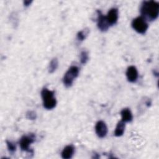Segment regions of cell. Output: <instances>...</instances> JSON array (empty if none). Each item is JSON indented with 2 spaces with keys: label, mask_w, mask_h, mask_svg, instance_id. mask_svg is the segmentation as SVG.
<instances>
[{
  "label": "cell",
  "mask_w": 159,
  "mask_h": 159,
  "mask_svg": "<svg viewBox=\"0 0 159 159\" xmlns=\"http://www.w3.org/2000/svg\"><path fill=\"white\" fill-rule=\"evenodd\" d=\"M141 16L145 20H155L159 14V3L155 1H144L140 9Z\"/></svg>",
  "instance_id": "1"
},
{
  "label": "cell",
  "mask_w": 159,
  "mask_h": 159,
  "mask_svg": "<svg viewBox=\"0 0 159 159\" xmlns=\"http://www.w3.org/2000/svg\"><path fill=\"white\" fill-rule=\"evenodd\" d=\"M41 96L44 108L48 110L53 109L57 105V100L54 97V91L43 88L41 91Z\"/></svg>",
  "instance_id": "2"
},
{
  "label": "cell",
  "mask_w": 159,
  "mask_h": 159,
  "mask_svg": "<svg viewBox=\"0 0 159 159\" xmlns=\"http://www.w3.org/2000/svg\"><path fill=\"white\" fill-rule=\"evenodd\" d=\"M79 68L76 66L73 65L69 68V69L64 75L63 78V84L66 87L68 88L72 85L75 79L78 77L79 75Z\"/></svg>",
  "instance_id": "3"
},
{
  "label": "cell",
  "mask_w": 159,
  "mask_h": 159,
  "mask_svg": "<svg viewBox=\"0 0 159 159\" xmlns=\"http://www.w3.org/2000/svg\"><path fill=\"white\" fill-rule=\"evenodd\" d=\"M131 25L132 28L137 32L141 34H144L148 28L147 21L142 16H139L134 19Z\"/></svg>",
  "instance_id": "4"
},
{
  "label": "cell",
  "mask_w": 159,
  "mask_h": 159,
  "mask_svg": "<svg viewBox=\"0 0 159 159\" xmlns=\"http://www.w3.org/2000/svg\"><path fill=\"white\" fill-rule=\"evenodd\" d=\"M35 140V135L34 134H30L27 135L22 136L19 140V145L22 150L31 153H34V151L30 148L31 143Z\"/></svg>",
  "instance_id": "5"
},
{
  "label": "cell",
  "mask_w": 159,
  "mask_h": 159,
  "mask_svg": "<svg viewBox=\"0 0 159 159\" xmlns=\"http://www.w3.org/2000/svg\"><path fill=\"white\" fill-rule=\"evenodd\" d=\"M97 14H98L97 25L98 29L102 32H105L107 30L110 25H109L106 20V16H104L102 14V12L99 10L97 11Z\"/></svg>",
  "instance_id": "6"
},
{
  "label": "cell",
  "mask_w": 159,
  "mask_h": 159,
  "mask_svg": "<svg viewBox=\"0 0 159 159\" xmlns=\"http://www.w3.org/2000/svg\"><path fill=\"white\" fill-rule=\"evenodd\" d=\"M95 131L99 138H104L107 134V127L104 122L99 120L95 125Z\"/></svg>",
  "instance_id": "7"
},
{
  "label": "cell",
  "mask_w": 159,
  "mask_h": 159,
  "mask_svg": "<svg viewBox=\"0 0 159 159\" xmlns=\"http://www.w3.org/2000/svg\"><path fill=\"white\" fill-rule=\"evenodd\" d=\"M118 9L117 8L111 9L106 16V20L109 25H113L116 24L118 20Z\"/></svg>",
  "instance_id": "8"
},
{
  "label": "cell",
  "mask_w": 159,
  "mask_h": 159,
  "mask_svg": "<svg viewBox=\"0 0 159 159\" xmlns=\"http://www.w3.org/2000/svg\"><path fill=\"white\" fill-rule=\"evenodd\" d=\"M127 80L130 83H135L138 78L139 73L137 69L134 66H130L127 68L125 73Z\"/></svg>",
  "instance_id": "9"
},
{
  "label": "cell",
  "mask_w": 159,
  "mask_h": 159,
  "mask_svg": "<svg viewBox=\"0 0 159 159\" xmlns=\"http://www.w3.org/2000/svg\"><path fill=\"white\" fill-rule=\"evenodd\" d=\"M75 153V147L72 145L66 146L61 152V157L64 159L71 158Z\"/></svg>",
  "instance_id": "10"
},
{
  "label": "cell",
  "mask_w": 159,
  "mask_h": 159,
  "mask_svg": "<svg viewBox=\"0 0 159 159\" xmlns=\"http://www.w3.org/2000/svg\"><path fill=\"white\" fill-rule=\"evenodd\" d=\"M120 115L122 117L121 120L124 122H129L132 120V114L129 108H124L120 111Z\"/></svg>",
  "instance_id": "11"
},
{
  "label": "cell",
  "mask_w": 159,
  "mask_h": 159,
  "mask_svg": "<svg viewBox=\"0 0 159 159\" xmlns=\"http://www.w3.org/2000/svg\"><path fill=\"white\" fill-rule=\"evenodd\" d=\"M125 122H123L122 120H120L117 123L114 131V135L116 137H120L123 135L125 127Z\"/></svg>",
  "instance_id": "12"
},
{
  "label": "cell",
  "mask_w": 159,
  "mask_h": 159,
  "mask_svg": "<svg viewBox=\"0 0 159 159\" xmlns=\"http://www.w3.org/2000/svg\"><path fill=\"white\" fill-rule=\"evenodd\" d=\"M58 59L57 58H53L50 64H49V66H48V72L50 73H53L57 68H58Z\"/></svg>",
  "instance_id": "13"
},
{
  "label": "cell",
  "mask_w": 159,
  "mask_h": 159,
  "mask_svg": "<svg viewBox=\"0 0 159 159\" xmlns=\"http://www.w3.org/2000/svg\"><path fill=\"white\" fill-rule=\"evenodd\" d=\"M89 32V30L88 28H86L80 32H78L77 34V39L79 41H83L84 40L86 37V36L88 35Z\"/></svg>",
  "instance_id": "14"
},
{
  "label": "cell",
  "mask_w": 159,
  "mask_h": 159,
  "mask_svg": "<svg viewBox=\"0 0 159 159\" xmlns=\"http://www.w3.org/2000/svg\"><path fill=\"white\" fill-rule=\"evenodd\" d=\"M89 56L88 53L86 51L83 50L80 53V61L82 64H86V62L88 61Z\"/></svg>",
  "instance_id": "15"
},
{
  "label": "cell",
  "mask_w": 159,
  "mask_h": 159,
  "mask_svg": "<svg viewBox=\"0 0 159 159\" xmlns=\"http://www.w3.org/2000/svg\"><path fill=\"white\" fill-rule=\"evenodd\" d=\"M6 144H7V147L8 148V150L11 152V153H14L16 150V143L9 141V140H6Z\"/></svg>",
  "instance_id": "16"
},
{
  "label": "cell",
  "mask_w": 159,
  "mask_h": 159,
  "mask_svg": "<svg viewBox=\"0 0 159 159\" xmlns=\"http://www.w3.org/2000/svg\"><path fill=\"white\" fill-rule=\"evenodd\" d=\"M37 117L36 113L34 111H29L26 113V118L30 120H35Z\"/></svg>",
  "instance_id": "17"
},
{
  "label": "cell",
  "mask_w": 159,
  "mask_h": 159,
  "mask_svg": "<svg viewBox=\"0 0 159 159\" xmlns=\"http://www.w3.org/2000/svg\"><path fill=\"white\" fill-rule=\"evenodd\" d=\"M32 2V1H29V0L24 1V6H29V5L31 4Z\"/></svg>",
  "instance_id": "18"
}]
</instances>
